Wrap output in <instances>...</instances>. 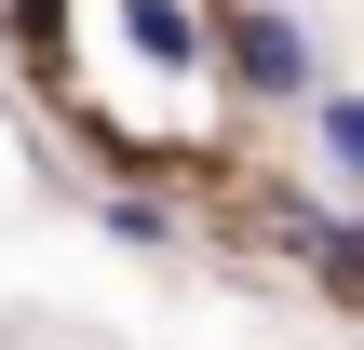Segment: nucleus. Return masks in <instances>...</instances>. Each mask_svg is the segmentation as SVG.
I'll return each mask as SVG.
<instances>
[{
    "mask_svg": "<svg viewBox=\"0 0 364 350\" xmlns=\"http://www.w3.org/2000/svg\"><path fill=\"white\" fill-rule=\"evenodd\" d=\"M230 81H243V94H311L297 13H230Z\"/></svg>",
    "mask_w": 364,
    "mask_h": 350,
    "instance_id": "obj_1",
    "label": "nucleus"
},
{
    "mask_svg": "<svg viewBox=\"0 0 364 350\" xmlns=\"http://www.w3.org/2000/svg\"><path fill=\"white\" fill-rule=\"evenodd\" d=\"M122 40H135L149 67H203V27H189L176 0H122Z\"/></svg>",
    "mask_w": 364,
    "mask_h": 350,
    "instance_id": "obj_2",
    "label": "nucleus"
},
{
    "mask_svg": "<svg viewBox=\"0 0 364 350\" xmlns=\"http://www.w3.org/2000/svg\"><path fill=\"white\" fill-rule=\"evenodd\" d=\"M311 135H324V162L364 189V94H311Z\"/></svg>",
    "mask_w": 364,
    "mask_h": 350,
    "instance_id": "obj_3",
    "label": "nucleus"
},
{
    "mask_svg": "<svg viewBox=\"0 0 364 350\" xmlns=\"http://www.w3.org/2000/svg\"><path fill=\"white\" fill-rule=\"evenodd\" d=\"M311 256H324L338 297H364V216H351V229H311Z\"/></svg>",
    "mask_w": 364,
    "mask_h": 350,
    "instance_id": "obj_4",
    "label": "nucleus"
}]
</instances>
